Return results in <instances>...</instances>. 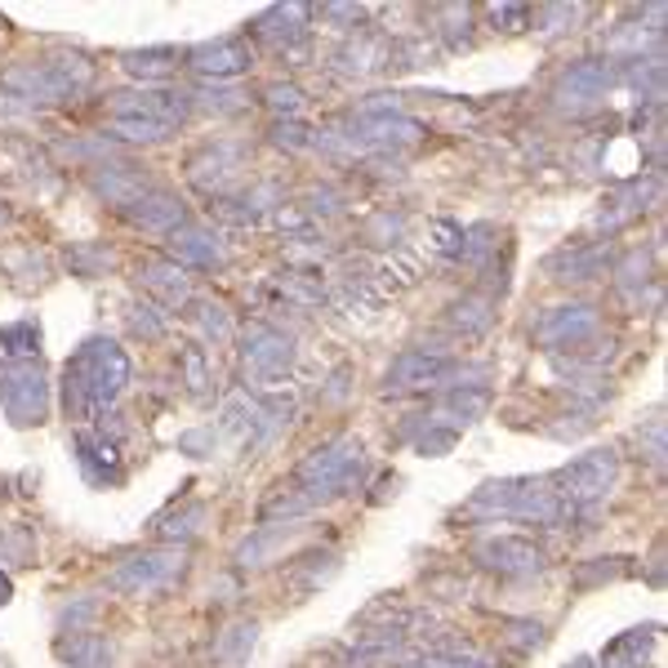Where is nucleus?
<instances>
[{"mask_svg":"<svg viewBox=\"0 0 668 668\" xmlns=\"http://www.w3.org/2000/svg\"><path fill=\"white\" fill-rule=\"evenodd\" d=\"M130 384V357L111 340H85L63 366L67 419H98Z\"/></svg>","mask_w":668,"mask_h":668,"instance_id":"1","label":"nucleus"},{"mask_svg":"<svg viewBox=\"0 0 668 668\" xmlns=\"http://www.w3.org/2000/svg\"><path fill=\"white\" fill-rule=\"evenodd\" d=\"M362 468H366L362 441H357V437H334L330 445H321V451H312V455L299 464V473H294L299 491H294V495H299L308 508H316L321 499H334V495L357 491Z\"/></svg>","mask_w":668,"mask_h":668,"instance_id":"2","label":"nucleus"},{"mask_svg":"<svg viewBox=\"0 0 668 668\" xmlns=\"http://www.w3.org/2000/svg\"><path fill=\"white\" fill-rule=\"evenodd\" d=\"M473 513H491V517H517V521H535V526H562L571 504L557 495L548 482H491L486 491H477V499L468 504Z\"/></svg>","mask_w":668,"mask_h":668,"instance_id":"3","label":"nucleus"},{"mask_svg":"<svg viewBox=\"0 0 668 668\" xmlns=\"http://www.w3.org/2000/svg\"><path fill=\"white\" fill-rule=\"evenodd\" d=\"M94 67L85 58H41V63H14L0 72V85L28 103H63L80 89H89Z\"/></svg>","mask_w":668,"mask_h":668,"instance_id":"4","label":"nucleus"},{"mask_svg":"<svg viewBox=\"0 0 668 668\" xmlns=\"http://www.w3.org/2000/svg\"><path fill=\"white\" fill-rule=\"evenodd\" d=\"M241 370L250 379V388H259L263 397L277 392L290 370H294V344L272 325H250L241 334Z\"/></svg>","mask_w":668,"mask_h":668,"instance_id":"5","label":"nucleus"},{"mask_svg":"<svg viewBox=\"0 0 668 668\" xmlns=\"http://www.w3.org/2000/svg\"><path fill=\"white\" fill-rule=\"evenodd\" d=\"M187 567V552L183 548H157V552H134L117 571H107V589L111 593H126V597H152L165 593Z\"/></svg>","mask_w":668,"mask_h":668,"instance_id":"6","label":"nucleus"},{"mask_svg":"<svg viewBox=\"0 0 668 668\" xmlns=\"http://www.w3.org/2000/svg\"><path fill=\"white\" fill-rule=\"evenodd\" d=\"M0 410L10 423L32 428L50 414V375L41 362H6L0 366Z\"/></svg>","mask_w":668,"mask_h":668,"instance_id":"7","label":"nucleus"},{"mask_svg":"<svg viewBox=\"0 0 668 668\" xmlns=\"http://www.w3.org/2000/svg\"><path fill=\"white\" fill-rule=\"evenodd\" d=\"M615 482H619V455L606 445V451H589V455L571 460L562 468V477H557V486H562L557 495H562L571 508H589V504L606 499L615 491Z\"/></svg>","mask_w":668,"mask_h":668,"instance_id":"8","label":"nucleus"},{"mask_svg":"<svg viewBox=\"0 0 668 668\" xmlns=\"http://www.w3.org/2000/svg\"><path fill=\"white\" fill-rule=\"evenodd\" d=\"M460 370L455 357H441V353H428V348H410L401 353L392 366H388V392H419V388H437Z\"/></svg>","mask_w":668,"mask_h":668,"instance_id":"9","label":"nucleus"},{"mask_svg":"<svg viewBox=\"0 0 668 668\" xmlns=\"http://www.w3.org/2000/svg\"><path fill=\"white\" fill-rule=\"evenodd\" d=\"M423 134V126L419 121H410V117H401V111H362V117L348 126V143H357V148H406V143H414Z\"/></svg>","mask_w":668,"mask_h":668,"instance_id":"10","label":"nucleus"},{"mask_svg":"<svg viewBox=\"0 0 668 668\" xmlns=\"http://www.w3.org/2000/svg\"><path fill=\"white\" fill-rule=\"evenodd\" d=\"M477 562L499 571V575H535V571H543L548 557L539 543H530L521 535H495V539L477 543Z\"/></svg>","mask_w":668,"mask_h":668,"instance_id":"11","label":"nucleus"},{"mask_svg":"<svg viewBox=\"0 0 668 668\" xmlns=\"http://www.w3.org/2000/svg\"><path fill=\"white\" fill-rule=\"evenodd\" d=\"M535 334H539L543 348H580L584 340H593V334H597V308H589V303L552 308V312L535 325Z\"/></svg>","mask_w":668,"mask_h":668,"instance_id":"12","label":"nucleus"},{"mask_svg":"<svg viewBox=\"0 0 668 668\" xmlns=\"http://www.w3.org/2000/svg\"><path fill=\"white\" fill-rule=\"evenodd\" d=\"M250 63H255V50H250V41H241V36H223V41L196 45V50L187 54V67L201 72L205 80L241 76V72H250Z\"/></svg>","mask_w":668,"mask_h":668,"instance_id":"13","label":"nucleus"},{"mask_svg":"<svg viewBox=\"0 0 668 668\" xmlns=\"http://www.w3.org/2000/svg\"><path fill=\"white\" fill-rule=\"evenodd\" d=\"M111 98H117V117L161 121V126H170V130L192 111V98H187V94H174V89H130V94H111Z\"/></svg>","mask_w":668,"mask_h":668,"instance_id":"14","label":"nucleus"},{"mask_svg":"<svg viewBox=\"0 0 668 668\" xmlns=\"http://www.w3.org/2000/svg\"><path fill=\"white\" fill-rule=\"evenodd\" d=\"M126 214H130L134 228H143V233H179L187 209H183L179 192H170V187H143L126 205Z\"/></svg>","mask_w":668,"mask_h":668,"instance_id":"15","label":"nucleus"},{"mask_svg":"<svg viewBox=\"0 0 668 668\" xmlns=\"http://www.w3.org/2000/svg\"><path fill=\"white\" fill-rule=\"evenodd\" d=\"M165 259H174L183 272H187V268L209 272V268H218L223 259H228V250H223L218 233L196 228V223H183L179 233H170V255H165Z\"/></svg>","mask_w":668,"mask_h":668,"instance_id":"16","label":"nucleus"},{"mask_svg":"<svg viewBox=\"0 0 668 668\" xmlns=\"http://www.w3.org/2000/svg\"><path fill=\"white\" fill-rule=\"evenodd\" d=\"M308 14H312L308 6H277L255 23V36L277 45V50H294L308 36Z\"/></svg>","mask_w":668,"mask_h":668,"instance_id":"17","label":"nucleus"},{"mask_svg":"<svg viewBox=\"0 0 668 668\" xmlns=\"http://www.w3.org/2000/svg\"><path fill=\"white\" fill-rule=\"evenodd\" d=\"M139 281H143V290H152L165 308H183V303L192 299L187 272H183L174 259H148V263H139Z\"/></svg>","mask_w":668,"mask_h":668,"instance_id":"18","label":"nucleus"},{"mask_svg":"<svg viewBox=\"0 0 668 668\" xmlns=\"http://www.w3.org/2000/svg\"><path fill=\"white\" fill-rule=\"evenodd\" d=\"M241 161H246V152H241V148L218 143V148H209V152H201V157L192 161V179H196L201 187L223 192V187H228V183L241 174Z\"/></svg>","mask_w":668,"mask_h":668,"instance_id":"19","label":"nucleus"},{"mask_svg":"<svg viewBox=\"0 0 668 668\" xmlns=\"http://www.w3.org/2000/svg\"><path fill=\"white\" fill-rule=\"evenodd\" d=\"M76 451H80V468H85L89 482H98V486L121 482V455H117V445H111L107 437L80 432V437H76Z\"/></svg>","mask_w":668,"mask_h":668,"instance_id":"20","label":"nucleus"},{"mask_svg":"<svg viewBox=\"0 0 668 668\" xmlns=\"http://www.w3.org/2000/svg\"><path fill=\"white\" fill-rule=\"evenodd\" d=\"M606 85H611V67L606 63H575L567 76H562V85H557V98L562 103H593V98H602L606 94Z\"/></svg>","mask_w":668,"mask_h":668,"instance_id":"21","label":"nucleus"},{"mask_svg":"<svg viewBox=\"0 0 668 668\" xmlns=\"http://www.w3.org/2000/svg\"><path fill=\"white\" fill-rule=\"evenodd\" d=\"M89 183H94V192L98 196H107L111 205H130L148 183H143V174L134 170V165H94V174H89Z\"/></svg>","mask_w":668,"mask_h":668,"instance_id":"22","label":"nucleus"},{"mask_svg":"<svg viewBox=\"0 0 668 668\" xmlns=\"http://www.w3.org/2000/svg\"><path fill=\"white\" fill-rule=\"evenodd\" d=\"M174 58H179L174 50H130V54H121V67L134 80H170L179 67Z\"/></svg>","mask_w":668,"mask_h":668,"instance_id":"23","label":"nucleus"},{"mask_svg":"<svg viewBox=\"0 0 668 668\" xmlns=\"http://www.w3.org/2000/svg\"><path fill=\"white\" fill-rule=\"evenodd\" d=\"M63 664L67 668H111V646L98 633H76L63 642Z\"/></svg>","mask_w":668,"mask_h":668,"instance_id":"24","label":"nucleus"},{"mask_svg":"<svg viewBox=\"0 0 668 668\" xmlns=\"http://www.w3.org/2000/svg\"><path fill=\"white\" fill-rule=\"evenodd\" d=\"M548 268L557 272V281H589V277H597L606 268V250L602 246H593V250H567V255H557Z\"/></svg>","mask_w":668,"mask_h":668,"instance_id":"25","label":"nucleus"},{"mask_svg":"<svg viewBox=\"0 0 668 668\" xmlns=\"http://www.w3.org/2000/svg\"><path fill=\"white\" fill-rule=\"evenodd\" d=\"M255 642H259V628H255V624H233L228 633H218V642H214V659H218V664H228V668H241V664L250 659Z\"/></svg>","mask_w":668,"mask_h":668,"instance_id":"26","label":"nucleus"},{"mask_svg":"<svg viewBox=\"0 0 668 668\" xmlns=\"http://www.w3.org/2000/svg\"><path fill=\"white\" fill-rule=\"evenodd\" d=\"M0 348H6L14 362H41V330L36 321H14L0 330Z\"/></svg>","mask_w":668,"mask_h":668,"instance_id":"27","label":"nucleus"},{"mask_svg":"<svg viewBox=\"0 0 668 668\" xmlns=\"http://www.w3.org/2000/svg\"><path fill=\"white\" fill-rule=\"evenodd\" d=\"M107 134H111V139H126V143H165V139H170V126L143 121V117H111V121H107Z\"/></svg>","mask_w":668,"mask_h":668,"instance_id":"28","label":"nucleus"},{"mask_svg":"<svg viewBox=\"0 0 668 668\" xmlns=\"http://www.w3.org/2000/svg\"><path fill=\"white\" fill-rule=\"evenodd\" d=\"M192 325L205 334L209 344H228L233 340V316H228L223 303H196L192 308Z\"/></svg>","mask_w":668,"mask_h":668,"instance_id":"29","label":"nucleus"},{"mask_svg":"<svg viewBox=\"0 0 668 668\" xmlns=\"http://www.w3.org/2000/svg\"><path fill=\"white\" fill-rule=\"evenodd\" d=\"M201 526H205V504H183L179 513H170L161 526H157V535L165 539V543H183V539H192V535H201Z\"/></svg>","mask_w":668,"mask_h":668,"instance_id":"30","label":"nucleus"},{"mask_svg":"<svg viewBox=\"0 0 668 668\" xmlns=\"http://www.w3.org/2000/svg\"><path fill=\"white\" fill-rule=\"evenodd\" d=\"M451 321H455V330H464L468 340H473V334H486V330H491L495 312H491L486 299H464V303L451 308Z\"/></svg>","mask_w":668,"mask_h":668,"instance_id":"31","label":"nucleus"},{"mask_svg":"<svg viewBox=\"0 0 668 668\" xmlns=\"http://www.w3.org/2000/svg\"><path fill=\"white\" fill-rule=\"evenodd\" d=\"M179 366H183V384H187V392H192L196 401H205V397H209V366H205V353L192 344V348H183V353H179Z\"/></svg>","mask_w":668,"mask_h":668,"instance_id":"32","label":"nucleus"},{"mask_svg":"<svg viewBox=\"0 0 668 668\" xmlns=\"http://www.w3.org/2000/svg\"><path fill=\"white\" fill-rule=\"evenodd\" d=\"M334 571H340V557H334V552H312V557H303V562H299V593L321 589Z\"/></svg>","mask_w":668,"mask_h":668,"instance_id":"33","label":"nucleus"},{"mask_svg":"<svg viewBox=\"0 0 668 668\" xmlns=\"http://www.w3.org/2000/svg\"><path fill=\"white\" fill-rule=\"evenodd\" d=\"M281 294L294 299V303H321L325 299L316 272H281Z\"/></svg>","mask_w":668,"mask_h":668,"instance_id":"34","label":"nucleus"},{"mask_svg":"<svg viewBox=\"0 0 668 668\" xmlns=\"http://www.w3.org/2000/svg\"><path fill=\"white\" fill-rule=\"evenodd\" d=\"M486 406H491V392H486V388H455L451 397H445V410H451L455 419H464V423L477 419Z\"/></svg>","mask_w":668,"mask_h":668,"instance_id":"35","label":"nucleus"},{"mask_svg":"<svg viewBox=\"0 0 668 668\" xmlns=\"http://www.w3.org/2000/svg\"><path fill=\"white\" fill-rule=\"evenodd\" d=\"M130 325H134V334H143V340H161L170 321H165V312L157 303H134L130 308Z\"/></svg>","mask_w":668,"mask_h":668,"instance_id":"36","label":"nucleus"},{"mask_svg":"<svg viewBox=\"0 0 668 668\" xmlns=\"http://www.w3.org/2000/svg\"><path fill=\"white\" fill-rule=\"evenodd\" d=\"M0 557H14V567H28L32 562V535L28 530H14L0 539Z\"/></svg>","mask_w":668,"mask_h":668,"instance_id":"37","label":"nucleus"},{"mask_svg":"<svg viewBox=\"0 0 668 668\" xmlns=\"http://www.w3.org/2000/svg\"><path fill=\"white\" fill-rule=\"evenodd\" d=\"M179 451L192 455V460H205L214 451V428H201V432H183L179 437Z\"/></svg>","mask_w":668,"mask_h":668,"instance_id":"38","label":"nucleus"},{"mask_svg":"<svg viewBox=\"0 0 668 668\" xmlns=\"http://www.w3.org/2000/svg\"><path fill=\"white\" fill-rule=\"evenodd\" d=\"M272 143H277V148H290V152H303L312 139H308V130H303V126H294V121H281V126L272 130Z\"/></svg>","mask_w":668,"mask_h":668,"instance_id":"39","label":"nucleus"},{"mask_svg":"<svg viewBox=\"0 0 668 668\" xmlns=\"http://www.w3.org/2000/svg\"><path fill=\"white\" fill-rule=\"evenodd\" d=\"M268 103H272L277 111H290V117H294V111L303 107V89H299V85H272V89H268Z\"/></svg>","mask_w":668,"mask_h":668,"instance_id":"40","label":"nucleus"},{"mask_svg":"<svg viewBox=\"0 0 668 668\" xmlns=\"http://www.w3.org/2000/svg\"><path fill=\"white\" fill-rule=\"evenodd\" d=\"M455 437H460V428H437V432H428L419 441V451L423 455H441V451H451V445H455Z\"/></svg>","mask_w":668,"mask_h":668,"instance_id":"41","label":"nucleus"},{"mask_svg":"<svg viewBox=\"0 0 668 668\" xmlns=\"http://www.w3.org/2000/svg\"><path fill=\"white\" fill-rule=\"evenodd\" d=\"M72 263H76L85 277H94V268L111 263V250H76V255H72Z\"/></svg>","mask_w":668,"mask_h":668,"instance_id":"42","label":"nucleus"},{"mask_svg":"<svg viewBox=\"0 0 668 668\" xmlns=\"http://www.w3.org/2000/svg\"><path fill=\"white\" fill-rule=\"evenodd\" d=\"M491 19H495V23H513L508 32H517V28L530 19V10H526V6H495V10H491Z\"/></svg>","mask_w":668,"mask_h":668,"instance_id":"43","label":"nucleus"},{"mask_svg":"<svg viewBox=\"0 0 668 668\" xmlns=\"http://www.w3.org/2000/svg\"><path fill=\"white\" fill-rule=\"evenodd\" d=\"M14 597V584H10V575H0V606H6Z\"/></svg>","mask_w":668,"mask_h":668,"instance_id":"44","label":"nucleus"}]
</instances>
